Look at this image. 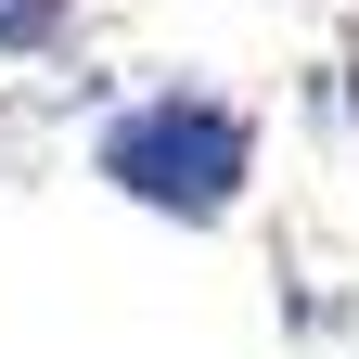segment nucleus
Returning a JSON list of instances; mask_svg holds the SVG:
<instances>
[{
	"mask_svg": "<svg viewBox=\"0 0 359 359\" xmlns=\"http://www.w3.org/2000/svg\"><path fill=\"white\" fill-rule=\"evenodd\" d=\"M90 180L167 231H231L257 193V103H231L218 77H154L90 128Z\"/></svg>",
	"mask_w": 359,
	"mask_h": 359,
	"instance_id": "1",
	"label": "nucleus"
},
{
	"mask_svg": "<svg viewBox=\"0 0 359 359\" xmlns=\"http://www.w3.org/2000/svg\"><path fill=\"white\" fill-rule=\"evenodd\" d=\"M90 0H0V65H52Z\"/></svg>",
	"mask_w": 359,
	"mask_h": 359,
	"instance_id": "2",
	"label": "nucleus"
},
{
	"mask_svg": "<svg viewBox=\"0 0 359 359\" xmlns=\"http://www.w3.org/2000/svg\"><path fill=\"white\" fill-rule=\"evenodd\" d=\"M346 116H359V77H346Z\"/></svg>",
	"mask_w": 359,
	"mask_h": 359,
	"instance_id": "3",
	"label": "nucleus"
}]
</instances>
